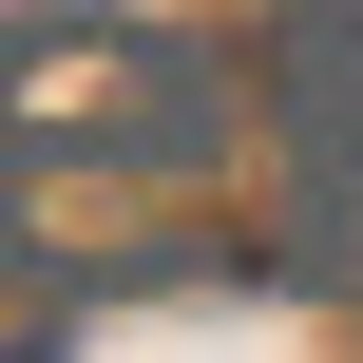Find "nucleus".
Wrapping results in <instances>:
<instances>
[{
	"instance_id": "obj_1",
	"label": "nucleus",
	"mask_w": 363,
	"mask_h": 363,
	"mask_svg": "<svg viewBox=\"0 0 363 363\" xmlns=\"http://www.w3.org/2000/svg\"><path fill=\"white\" fill-rule=\"evenodd\" d=\"M230 153V77L191 38H134V19H38L0 38V230H77V191H211Z\"/></svg>"
},
{
	"instance_id": "obj_2",
	"label": "nucleus",
	"mask_w": 363,
	"mask_h": 363,
	"mask_svg": "<svg viewBox=\"0 0 363 363\" xmlns=\"http://www.w3.org/2000/svg\"><path fill=\"white\" fill-rule=\"evenodd\" d=\"M268 115H287V153H306V249L363 287V0H306V19H287Z\"/></svg>"
},
{
	"instance_id": "obj_3",
	"label": "nucleus",
	"mask_w": 363,
	"mask_h": 363,
	"mask_svg": "<svg viewBox=\"0 0 363 363\" xmlns=\"http://www.w3.org/2000/svg\"><path fill=\"white\" fill-rule=\"evenodd\" d=\"M0 363H57V345H0Z\"/></svg>"
}]
</instances>
